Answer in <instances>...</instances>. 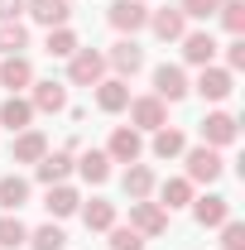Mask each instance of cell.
<instances>
[{
  "instance_id": "29",
  "label": "cell",
  "mask_w": 245,
  "mask_h": 250,
  "mask_svg": "<svg viewBox=\"0 0 245 250\" xmlns=\"http://www.w3.org/2000/svg\"><path fill=\"white\" fill-rule=\"evenodd\" d=\"M216 20H221L226 34L241 39V34H245V0H221V5H216Z\"/></svg>"
},
{
  "instance_id": "17",
  "label": "cell",
  "mask_w": 245,
  "mask_h": 250,
  "mask_svg": "<svg viewBox=\"0 0 245 250\" xmlns=\"http://www.w3.org/2000/svg\"><path fill=\"white\" fill-rule=\"evenodd\" d=\"M29 82H34V62L24 58V53H10V58L0 62V87H10V96L24 92Z\"/></svg>"
},
{
  "instance_id": "7",
  "label": "cell",
  "mask_w": 245,
  "mask_h": 250,
  "mask_svg": "<svg viewBox=\"0 0 245 250\" xmlns=\"http://www.w3.org/2000/svg\"><path fill=\"white\" fill-rule=\"evenodd\" d=\"M236 135H241V125L231 111H212L207 121H202V145H212V149H226V145H236Z\"/></svg>"
},
{
  "instance_id": "12",
  "label": "cell",
  "mask_w": 245,
  "mask_h": 250,
  "mask_svg": "<svg viewBox=\"0 0 245 250\" xmlns=\"http://www.w3.org/2000/svg\"><path fill=\"white\" fill-rule=\"evenodd\" d=\"M48 154V135H43V130H20V135H15V145H10V159H15V164H39V159Z\"/></svg>"
},
{
  "instance_id": "24",
  "label": "cell",
  "mask_w": 245,
  "mask_h": 250,
  "mask_svg": "<svg viewBox=\"0 0 245 250\" xmlns=\"http://www.w3.org/2000/svg\"><path fill=\"white\" fill-rule=\"evenodd\" d=\"M24 202H29V178L5 173V178H0V207H5V212H20Z\"/></svg>"
},
{
  "instance_id": "36",
  "label": "cell",
  "mask_w": 245,
  "mask_h": 250,
  "mask_svg": "<svg viewBox=\"0 0 245 250\" xmlns=\"http://www.w3.org/2000/svg\"><path fill=\"white\" fill-rule=\"evenodd\" d=\"M245 67V39H231L226 43V72H241Z\"/></svg>"
},
{
  "instance_id": "34",
  "label": "cell",
  "mask_w": 245,
  "mask_h": 250,
  "mask_svg": "<svg viewBox=\"0 0 245 250\" xmlns=\"http://www.w3.org/2000/svg\"><path fill=\"white\" fill-rule=\"evenodd\" d=\"M216 5H221V0H183L178 10H183V20H212Z\"/></svg>"
},
{
  "instance_id": "4",
  "label": "cell",
  "mask_w": 245,
  "mask_h": 250,
  "mask_svg": "<svg viewBox=\"0 0 245 250\" xmlns=\"http://www.w3.org/2000/svg\"><path fill=\"white\" fill-rule=\"evenodd\" d=\"M106 20H111V29H121V34H135L140 29H149V10H144V0H116L111 10H106Z\"/></svg>"
},
{
  "instance_id": "19",
  "label": "cell",
  "mask_w": 245,
  "mask_h": 250,
  "mask_svg": "<svg viewBox=\"0 0 245 250\" xmlns=\"http://www.w3.org/2000/svg\"><path fill=\"white\" fill-rule=\"evenodd\" d=\"M178 43H183V58L192 62V67H207V62L216 58V39H212L207 29H192V34H183Z\"/></svg>"
},
{
  "instance_id": "15",
  "label": "cell",
  "mask_w": 245,
  "mask_h": 250,
  "mask_svg": "<svg viewBox=\"0 0 245 250\" xmlns=\"http://www.w3.org/2000/svg\"><path fill=\"white\" fill-rule=\"evenodd\" d=\"M24 10H29L34 24H43V29H62V24H67V15H72V5H67V0H24Z\"/></svg>"
},
{
  "instance_id": "18",
  "label": "cell",
  "mask_w": 245,
  "mask_h": 250,
  "mask_svg": "<svg viewBox=\"0 0 245 250\" xmlns=\"http://www.w3.org/2000/svg\"><path fill=\"white\" fill-rule=\"evenodd\" d=\"M192 217L202 221V226H221V221H231V197H221V192L192 197Z\"/></svg>"
},
{
  "instance_id": "6",
  "label": "cell",
  "mask_w": 245,
  "mask_h": 250,
  "mask_svg": "<svg viewBox=\"0 0 245 250\" xmlns=\"http://www.w3.org/2000/svg\"><path fill=\"white\" fill-rule=\"evenodd\" d=\"M187 92H192V87H187V72L178 67V62L154 67V96H159V101H183Z\"/></svg>"
},
{
  "instance_id": "31",
  "label": "cell",
  "mask_w": 245,
  "mask_h": 250,
  "mask_svg": "<svg viewBox=\"0 0 245 250\" xmlns=\"http://www.w3.org/2000/svg\"><path fill=\"white\" fill-rule=\"evenodd\" d=\"M43 48H48L53 58H72V53H77L82 43H77V34L62 24V29H48V43H43Z\"/></svg>"
},
{
  "instance_id": "22",
  "label": "cell",
  "mask_w": 245,
  "mask_h": 250,
  "mask_svg": "<svg viewBox=\"0 0 245 250\" xmlns=\"http://www.w3.org/2000/svg\"><path fill=\"white\" fill-rule=\"evenodd\" d=\"M183 149H187L183 130H173V125H159L154 130V159H183Z\"/></svg>"
},
{
  "instance_id": "25",
  "label": "cell",
  "mask_w": 245,
  "mask_h": 250,
  "mask_svg": "<svg viewBox=\"0 0 245 250\" xmlns=\"http://www.w3.org/2000/svg\"><path fill=\"white\" fill-rule=\"evenodd\" d=\"M77 164V173L87 178V183H106L111 178V159H106V149H87L82 159H72Z\"/></svg>"
},
{
  "instance_id": "33",
  "label": "cell",
  "mask_w": 245,
  "mask_h": 250,
  "mask_svg": "<svg viewBox=\"0 0 245 250\" xmlns=\"http://www.w3.org/2000/svg\"><path fill=\"white\" fill-rule=\"evenodd\" d=\"M111 250H144V236L135 226H111Z\"/></svg>"
},
{
  "instance_id": "27",
  "label": "cell",
  "mask_w": 245,
  "mask_h": 250,
  "mask_svg": "<svg viewBox=\"0 0 245 250\" xmlns=\"http://www.w3.org/2000/svg\"><path fill=\"white\" fill-rule=\"evenodd\" d=\"M53 217H72L77 207H82V197H77V188H67V183H53L48 188V202H43Z\"/></svg>"
},
{
  "instance_id": "16",
  "label": "cell",
  "mask_w": 245,
  "mask_h": 250,
  "mask_svg": "<svg viewBox=\"0 0 245 250\" xmlns=\"http://www.w3.org/2000/svg\"><path fill=\"white\" fill-rule=\"evenodd\" d=\"M29 121H34V106H29V96H5L0 101V125L10 130V135H20V130H29Z\"/></svg>"
},
{
  "instance_id": "28",
  "label": "cell",
  "mask_w": 245,
  "mask_h": 250,
  "mask_svg": "<svg viewBox=\"0 0 245 250\" xmlns=\"http://www.w3.org/2000/svg\"><path fill=\"white\" fill-rule=\"evenodd\" d=\"M24 241H29V226L15 217V212H5L0 217V250H20Z\"/></svg>"
},
{
  "instance_id": "21",
  "label": "cell",
  "mask_w": 245,
  "mask_h": 250,
  "mask_svg": "<svg viewBox=\"0 0 245 250\" xmlns=\"http://www.w3.org/2000/svg\"><path fill=\"white\" fill-rule=\"evenodd\" d=\"M121 188H125V197H130V202L149 197V192H154V168H149V164H125Z\"/></svg>"
},
{
  "instance_id": "13",
  "label": "cell",
  "mask_w": 245,
  "mask_h": 250,
  "mask_svg": "<svg viewBox=\"0 0 245 250\" xmlns=\"http://www.w3.org/2000/svg\"><path fill=\"white\" fill-rule=\"evenodd\" d=\"M67 173H72V154H67V149H48V154L34 164V178H39L43 188L67 183Z\"/></svg>"
},
{
  "instance_id": "3",
  "label": "cell",
  "mask_w": 245,
  "mask_h": 250,
  "mask_svg": "<svg viewBox=\"0 0 245 250\" xmlns=\"http://www.w3.org/2000/svg\"><path fill=\"white\" fill-rule=\"evenodd\" d=\"M130 125L135 130H159V125H168V101H159V96H130Z\"/></svg>"
},
{
  "instance_id": "10",
  "label": "cell",
  "mask_w": 245,
  "mask_h": 250,
  "mask_svg": "<svg viewBox=\"0 0 245 250\" xmlns=\"http://www.w3.org/2000/svg\"><path fill=\"white\" fill-rule=\"evenodd\" d=\"M197 92L207 96V101H226V96L236 92V72H226V67L207 62V67H202V77H197Z\"/></svg>"
},
{
  "instance_id": "9",
  "label": "cell",
  "mask_w": 245,
  "mask_h": 250,
  "mask_svg": "<svg viewBox=\"0 0 245 250\" xmlns=\"http://www.w3.org/2000/svg\"><path fill=\"white\" fill-rule=\"evenodd\" d=\"M106 67H116V77H135V72L144 67V48H140L135 39H121V43H111Z\"/></svg>"
},
{
  "instance_id": "1",
  "label": "cell",
  "mask_w": 245,
  "mask_h": 250,
  "mask_svg": "<svg viewBox=\"0 0 245 250\" xmlns=\"http://www.w3.org/2000/svg\"><path fill=\"white\" fill-rule=\"evenodd\" d=\"M187 159V183H216L221 178V168H226V159H221V149H212V145H197V149H183Z\"/></svg>"
},
{
  "instance_id": "23",
  "label": "cell",
  "mask_w": 245,
  "mask_h": 250,
  "mask_svg": "<svg viewBox=\"0 0 245 250\" xmlns=\"http://www.w3.org/2000/svg\"><path fill=\"white\" fill-rule=\"evenodd\" d=\"M159 207H163V212L192 207V183H187V178H163V183H159Z\"/></svg>"
},
{
  "instance_id": "11",
  "label": "cell",
  "mask_w": 245,
  "mask_h": 250,
  "mask_svg": "<svg viewBox=\"0 0 245 250\" xmlns=\"http://www.w3.org/2000/svg\"><path fill=\"white\" fill-rule=\"evenodd\" d=\"M96 106H101L106 116H121L125 106H130V82H125V77H101V82H96Z\"/></svg>"
},
{
  "instance_id": "35",
  "label": "cell",
  "mask_w": 245,
  "mask_h": 250,
  "mask_svg": "<svg viewBox=\"0 0 245 250\" xmlns=\"http://www.w3.org/2000/svg\"><path fill=\"white\" fill-rule=\"evenodd\" d=\"M221 246L226 250H245V226L241 221H221Z\"/></svg>"
},
{
  "instance_id": "5",
  "label": "cell",
  "mask_w": 245,
  "mask_h": 250,
  "mask_svg": "<svg viewBox=\"0 0 245 250\" xmlns=\"http://www.w3.org/2000/svg\"><path fill=\"white\" fill-rule=\"evenodd\" d=\"M130 226L140 236H163L168 231V212L159 202H149V197H140V202H130Z\"/></svg>"
},
{
  "instance_id": "30",
  "label": "cell",
  "mask_w": 245,
  "mask_h": 250,
  "mask_svg": "<svg viewBox=\"0 0 245 250\" xmlns=\"http://www.w3.org/2000/svg\"><path fill=\"white\" fill-rule=\"evenodd\" d=\"M29 48V29L15 20V24H0V53L10 58V53H24Z\"/></svg>"
},
{
  "instance_id": "2",
  "label": "cell",
  "mask_w": 245,
  "mask_h": 250,
  "mask_svg": "<svg viewBox=\"0 0 245 250\" xmlns=\"http://www.w3.org/2000/svg\"><path fill=\"white\" fill-rule=\"evenodd\" d=\"M106 77V53H96V48H77L72 58H67V82H77V87H96Z\"/></svg>"
},
{
  "instance_id": "8",
  "label": "cell",
  "mask_w": 245,
  "mask_h": 250,
  "mask_svg": "<svg viewBox=\"0 0 245 250\" xmlns=\"http://www.w3.org/2000/svg\"><path fill=\"white\" fill-rule=\"evenodd\" d=\"M140 154H144V140H140L135 125H121L111 135V145H106V159L111 164H140Z\"/></svg>"
},
{
  "instance_id": "26",
  "label": "cell",
  "mask_w": 245,
  "mask_h": 250,
  "mask_svg": "<svg viewBox=\"0 0 245 250\" xmlns=\"http://www.w3.org/2000/svg\"><path fill=\"white\" fill-rule=\"evenodd\" d=\"M82 221H87V231H111V226H116V202L92 197V202L82 207Z\"/></svg>"
},
{
  "instance_id": "14",
  "label": "cell",
  "mask_w": 245,
  "mask_h": 250,
  "mask_svg": "<svg viewBox=\"0 0 245 250\" xmlns=\"http://www.w3.org/2000/svg\"><path fill=\"white\" fill-rule=\"evenodd\" d=\"M34 92H29V106L34 111H48V116H58V111H67V87L62 82H29Z\"/></svg>"
},
{
  "instance_id": "20",
  "label": "cell",
  "mask_w": 245,
  "mask_h": 250,
  "mask_svg": "<svg viewBox=\"0 0 245 250\" xmlns=\"http://www.w3.org/2000/svg\"><path fill=\"white\" fill-rule=\"evenodd\" d=\"M149 29L163 39V43H178L187 34V20H183V10H149Z\"/></svg>"
},
{
  "instance_id": "37",
  "label": "cell",
  "mask_w": 245,
  "mask_h": 250,
  "mask_svg": "<svg viewBox=\"0 0 245 250\" xmlns=\"http://www.w3.org/2000/svg\"><path fill=\"white\" fill-rule=\"evenodd\" d=\"M24 15V0H0V24H15Z\"/></svg>"
},
{
  "instance_id": "32",
  "label": "cell",
  "mask_w": 245,
  "mask_h": 250,
  "mask_svg": "<svg viewBox=\"0 0 245 250\" xmlns=\"http://www.w3.org/2000/svg\"><path fill=\"white\" fill-rule=\"evenodd\" d=\"M67 246V236H62V226H39V231H29V250H62Z\"/></svg>"
}]
</instances>
